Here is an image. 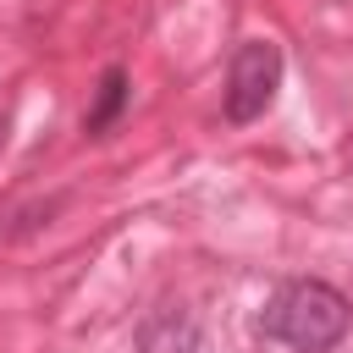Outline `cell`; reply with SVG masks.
I'll return each mask as SVG.
<instances>
[{
	"mask_svg": "<svg viewBox=\"0 0 353 353\" xmlns=\"http://www.w3.org/2000/svg\"><path fill=\"white\" fill-rule=\"evenodd\" d=\"M259 325H265V336H276L298 353H325L347 331V298L325 281H287L265 303Z\"/></svg>",
	"mask_w": 353,
	"mask_h": 353,
	"instance_id": "cell-1",
	"label": "cell"
},
{
	"mask_svg": "<svg viewBox=\"0 0 353 353\" xmlns=\"http://www.w3.org/2000/svg\"><path fill=\"white\" fill-rule=\"evenodd\" d=\"M276 83H281V50L265 44V39H248V44L232 55L226 116H232V121H254V116H265L270 99H276Z\"/></svg>",
	"mask_w": 353,
	"mask_h": 353,
	"instance_id": "cell-2",
	"label": "cell"
},
{
	"mask_svg": "<svg viewBox=\"0 0 353 353\" xmlns=\"http://www.w3.org/2000/svg\"><path fill=\"white\" fill-rule=\"evenodd\" d=\"M143 353H193V325L176 320V314H165L160 325L143 331Z\"/></svg>",
	"mask_w": 353,
	"mask_h": 353,
	"instance_id": "cell-3",
	"label": "cell"
},
{
	"mask_svg": "<svg viewBox=\"0 0 353 353\" xmlns=\"http://www.w3.org/2000/svg\"><path fill=\"white\" fill-rule=\"evenodd\" d=\"M121 99H127V77L121 72H105V83H99V105L88 110V132H105L110 121H116V110H121Z\"/></svg>",
	"mask_w": 353,
	"mask_h": 353,
	"instance_id": "cell-4",
	"label": "cell"
}]
</instances>
